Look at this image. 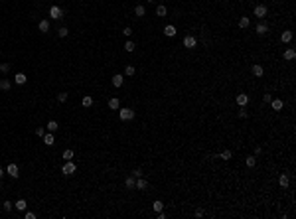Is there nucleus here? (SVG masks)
Wrapping results in <instances>:
<instances>
[{"label": "nucleus", "mask_w": 296, "mask_h": 219, "mask_svg": "<svg viewBox=\"0 0 296 219\" xmlns=\"http://www.w3.org/2000/svg\"><path fill=\"white\" fill-rule=\"evenodd\" d=\"M75 170H77V166L71 162V160H65V164L61 166V174H63V176H73Z\"/></svg>", "instance_id": "f257e3e1"}, {"label": "nucleus", "mask_w": 296, "mask_h": 219, "mask_svg": "<svg viewBox=\"0 0 296 219\" xmlns=\"http://www.w3.org/2000/svg\"><path fill=\"white\" fill-rule=\"evenodd\" d=\"M118 117H121V120H132V119H134V111L124 107V109L118 111Z\"/></svg>", "instance_id": "f03ea898"}, {"label": "nucleus", "mask_w": 296, "mask_h": 219, "mask_svg": "<svg viewBox=\"0 0 296 219\" xmlns=\"http://www.w3.org/2000/svg\"><path fill=\"white\" fill-rule=\"evenodd\" d=\"M253 14H255V16H257V18H261V20H263V18H265V16H267V14H268V8H267V6H265V4H259V6H255V10H253Z\"/></svg>", "instance_id": "7ed1b4c3"}, {"label": "nucleus", "mask_w": 296, "mask_h": 219, "mask_svg": "<svg viewBox=\"0 0 296 219\" xmlns=\"http://www.w3.org/2000/svg\"><path fill=\"white\" fill-rule=\"evenodd\" d=\"M49 16H52L53 20H59L61 16H63V10H61L59 6H52V8H49Z\"/></svg>", "instance_id": "20e7f679"}, {"label": "nucleus", "mask_w": 296, "mask_h": 219, "mask_svg": "<svg viewBox=\"0 0 296 219\" xmlns=\"http://www.w3.org/2000/svg\"><path fill=\"white\" fill-rule=\"evenodd\" d=\"M251 73H253L255 77H263L265 69H263V65H259V63H253V67H251Z\"/></svg>", "instance_id": "39448f33"}, {"label": "nucleus", "mask_w": 296, "mask_h": 219, "mask_svg": "<svg viewBox=\"0 0 296 219\" xmlns=\"http://www.w3.org/2000/svg\"><path fill=\"white\" fill-rule=\"evenodd\" d=\"M6 172H8V176H12V178H18V176H20V170H18V166H16V164H8Z\"/></svg>", "instance_id": "423d86ee"}, {"label": "nucleus", "mask_w": 296, "mask_h": 219, "mask_svg": "<svg viewBox=\"0 0 296 219\" xmlns=\"http://www.w3.org/2000/svg\"><path fill=\"white\" fill-rule=\"evenodd\" d=\"M196 38H193V36H186V38H184V48H196Z\"/></svg>", "instance_id": "0eeeda50"}, {"label": "nucleus", "mask_w": 296, "mask_h": 219, "mask_svg": "<svg viewBox=\"0 0 296 219\" xmlns=\"http://www.w3.org/2000/svg\"><path fill=\"white\" fill-rule=\"evenodd\" d=\"M278 184H280V188H284V190H286L288 184H290V178H288V174H280V178H278Z\"/></svg>", "instance_id": "6e6552de"}, {"label": "nucleus", "mask_w": 296, "mask_h": 219, "mask_svg": "<svg viewBox=\"0 0 296 219\" xmlns=\"http://www.w3.org/2000/svg\"><path fill=\"white\" fill-rule=\"evenodd\" d=\"M247 103H249V95H245V93H239V95H237V105H239V107H245Z\"/></svg>", "instance_id": "1a4fd4ad"}, {"label": "nucleus", "mask_w": 296, "mask_h": 219, "mask_svg": "<svg viewBox=\"0 0 296 219\" xmlns=\"http://www.w3.org/2000/svg\"><path fill=\"white\" fill-rule=\"evenodd\" d=\"M176 32H178V30H176V26H172V24H168L164 28V36H168V38H174Z\"/></svg>", "instance_id": "9d476101"}, {"label": "nucleus", "mask_w": 296, "mask_h": 219, "mask_svg": "<svg viewBox=\"0 0 296 219\" xmlns=\"http://www.w3.org/2000/svg\"><path fill=\"white\" fill-rule=\"evenodd\" d=\"M43 142H46L47 146H53V144H55V138H53V132H46V134H43Z\"/></svg>", "instance_id": "9b49d317"}, {"label": "nucleus", "mask_w": 296, "mask_h": 219, "mask_svg": "<svg viewBox=\"0 0 296 219\" xmlns=\"http://www.w3.org/2000/svg\"><path fill=\"white\" fill-rule=\"evenodd\" d=\"M134 188H136V190H146V188H148V182H146L144 178H136V184H134Z\"/></svg>", "instance_id": "f8f14e48"}, {"label": "nucleus", "mask_w": 296, "mask_h": 219, "mask_svg": "<svg viewBox=\"0 0 296 219\" xmlns=\"http://www.w3.org/2000/svg\"><path fill=\"white\" fill-rule=\"evenodd\" d=\"M255 32L259 34V36H263V34L268 32V26L265 24V22H261V24H257V28H255Z\"/></svg>", "instance_id": "ddd939ff"}, {"label": "nucleus", "mask_w": 296, "mask_h": 219, "mask_svg": "<svg viewBox=\"0 0 296 219\" xmlns=\"http://www.w3.org/2000/svg\"><path fill=\"white\" fill-rule=\"evenodd\" d=\"M111 83H113L115 87H122V83H124V77H122V75H113Z\"/></svg>", "instance_id": "4468645a"}, {"label": "nucleus", "mask_w": 296, "mask_h": 219, "mask_svg": "<svg viewBox=\"0 0 296 219\" xmlns=\"http://www.w3.org/2000/svg\"><path fill=\"white\" fill-rule=\"evenodd\" d=\"M280 42H282V43L292 42V32H288V30H286V32H282V34H280Z\"/></svg>", "instance_id": "2eb2a0df"}, {"label": "nucleus", "mask_w": 296, "mask_h": 219, "mask_svg": "<svg viewBox=\"0 0 296 219\" xmlns=\"http://www.w3.org/2000/svg\"><path fill=\"white\" fill-rule=\"evenodd\" d=\"M249 24H251V20L247 18V16H241V18H239V28H241V30L249 28Z\"/></svg>", "instance_id": "dca6fc26"}, {"label": "nucleus", "mask_w": 296, "mask_h": 219, "mask_svg": "<svg viewBox=\"0 0 296 219\" xmlns=\"http://www.w3.org/2000/svg\"><path fill=\"white\" fill-rule=\"evenodd\" d=\"M38 28H40V32H42V34H47V32H49V22H47V20H42Z\"/></svg>", "instance_id": "f3484780"}, {"label": "nucleus", "mask_w": 296, "mask_h": 219, "mask_svg": "<svg viewBox=\"0 0 296 219\" xmlns=\"http://www.w3.org/2000/svg\"><path fill=\"white\" fill-rule=\"evenodd\" d=\"M14 79H16V85H24V83L28 81V77L24 75V73H16V77H14Z\"/></svg>", "instance_id": "a211bd4d"}, {"label": "nucleus", "mask_w": 296, "mask_h": 219, "mask_svg": "<svg viewBox=\"0 0 296 219\" xmlns=\"http://www.w3.org/2000/svg\"><path fill=\"white\" fill-rule=\"evenodd\" d=\"M231 156H233V152H231V150H223V152L217 154V158H221V160H231Z\"/></svg>", "instance_id": "6ab92c4d"}, {"label": "nucleus", "mask_w": 296, "mask_h": 219, "mask_svg": "<svg viewBox=\"0 0 296 219\" xmlns=\"http://www.w3.org/2000/svg\"><path fill=\"white\" fill-rule=\"evenodd\" d=\"M57 129H59L57 120H49V123H47V132H55Z\"/></svg>", "instance_id": "aec40b11"}, {"label": "nucleus", "mask_w": 296, "mask_h": 219, "mask_svg": "<svg viewBox=\"0 0 296 219\" xmlns=\"http://www.w3.org/2000/svg\"><path fill=\"white\" fill-rule=\"evenodd\" d=\"M81 103H83V107H85V109H89V107L93 105V97H91V95H85Z\"/></svg>", "instance_id": "412c9836"}, {"label": "nucleus", "mask_w": 296, "mask_h": 219, "mask_svg": "<svg viewBox=\"0 0 296 219\" xmlns=\"http://www.w3.org/2000/svg\"><path fill=\"white\" fill-rule=\"evenodd\" d=\"M118 107H121V103H118V99H109V109H113V111H117Z\"/></svg>", "instance_id": "4be33fe9"}, {"label": "nucleus", "mask_w": 296, "mask_h": 219, "mask_svg": "<svg viewBox=\"0 0 296 219\" xmlns=\"http://www.w3.org/2000/svg\"><path fill=\"white\" fill-rule=\"evenodd\" d=\"M271 105H273V109H274V111H280L282 107H284V103H282L280 99H274V101H271Z\"/></svg>", "instance_id": "5701e85b"}, {"label": "nucleus", "mask_w": 296, "mask_h": 219, "mask_svg": "<svg viewBox=\"0 0 296 219\" xmlns=\"http://www.w3.org/2000/svg\"><path fill=\"white\" fill-rule=\"evenodd\" d=\"M134 14H136V16H140V18H142V16H146V8H144L142 4H138L136 8H134Z\"/></svg>", "instance_id": "b1692460"}, {"label": "nucleus", "mask_w": 296, "mask_h": 219, "mask_svg": "<svg viewBox=\"0 0 296 219\" xmlns=\"http://www.w3.org/2000/svg\"><path fill=\"white\" fill-rule=\"evenodd\" d=\"M166 12H168V10H166V6H156V16H158V18H162V16H166Z\"/></svg>", "instance_id": "393cba45"}, {"label": "nucleus", "mask_w": 296, "mask_h": 219, "mask_svg": "<svg viewBox=\"0 0 296 219\" xmlns=\"http://www.w3.org/2000/svg\"><path fill=\"white\" fill-rule=\"evenodd\" d=\"M152 209H154L156 213H158V211H162V209H164V203H162L160 200H156L154 203H152Z\"/></svg>", "instance_id": "a878e982"}, {"label": "nucleus", "mask_w": 296, "mask_h": 219, "mask_svg": "<svg viewBox=\"0 0 296 219\" xmlns=\"http://www.w3.org/2000/svg\"><path fill=\"white\" fill-rule=\"evenodd\" d=\"M294 57H296V52H294V49H286V52H284V59H288V61H292Z\"/></svg>", "instance_id": "bb28decb"}, {"label": "nucleus", "mask_w": 296, "mask_h": 219, "mask_svg": "<svg viewBox=\"0 0 296 219\" xmlns=\"http://www.w3.org/2000/svg\"><path fill=\"white\" fill-rule=\"evenodd\" d=\"M134 184H136V178H134V176H130V178L124 180V186H127V188H134Z\"/></svg>", "instance_id": "cd10ccee"}, {"label": "nucleus", "mask_w": 296, "mask_h": 219, "mask_svg": "<svg viewBox=\"0 0 296 219\" xmlns=\"http://www.w3.org/2000/svg\"><path fill=\"white\" fill-rule=\"evenodd\" d=\"M26 207H28V203H26L24 200H18V201H16V209H18V211H24Z\"/></svg>", "instance_id": "c85d7f7f"}, {"label": "nucleus", "mask_w": 296, "mask_h": 219, "mask_svg": "<svg viewBox=\"0 0 296 219\" xmlns=\"http://www.w3.org/2000/svg\"><path fill=\"white\" fill-rule=\"evenodd\" d=\"M0 89H2V91H8L10 89V81H8V79H0Z\"/></svg>", "instance_id": "c756f323"}, {"label": "nucleus", "mask_w": 296, "mask_h": 219, "mask_svg": "<svg viewBox=\"0 0 296 219\" xmlns=\"http://www.w3.org/2000/svg\"><path fill=\"white\" fill-rule=\"evenodd\" d=\"M134 71H136V69H134L132 65H127V67H124V75H128V77L134 75Z\"/></svg>", "instance_id": "7c9ffc66"}, {"label": "nucleus", "mask_w": 296, "mask_h": 219, "mask_svg": "<svg viewBox=\"0 0 296 219\" xmlns=\"http://www.w3.org/2000/svg\"><path fill=\"white\" fill-rule=\"evenodd\" d=\"M245 164H247V166H249V168H253L255 164H257V158H255V156H249V158H247V160H245Z\"/></svg>", "instance_id": "2f4dec72"}, {"label": "nucleus", "mask_w": 296, "mask_h": 219, "mask_svg": "<svg viewBox=\"0 0 296 219\" xmlns=\"http://www.w3.org/2000/svg\"><path fill=\"white\" fill-rule=\"evenodd\" d=\"M134 48H136V46H134V42H127V43H124V49H127L128 53L134 52Z\"/></svg>", "instance_id": "473e14b6"}, {"label": "nucleus", "mask_w": 296, "mask_h": 219, "mask_svg": "<svg viewBox=\"0 0 296 219\" xmlns=\"http://www.w3.org/2000/svg\"><path fill=\"white\" fill-rule=\"evenodd\" d=\"M67 34H69V30H67V28H59V30H57V36H59V38H65Z\"/></svg>", "instance_id": "72a5a7b5"}, {"label": "nucleus", "mask_w": 296, "mask_h": 219, "mask_svg": "<svg viewBox=\"0 0 296 219\" xmlns=\"http://www.w3.org/2000/svg\"><path fill=\"white\" fill-rule=\"evenodd\" d=\"M63 160H73V150H65L63 152Z\"/></svg>", "instance_id": "f704fd0d"}, {"label": "nucleus", "mask_w": 296, "mask_h": 219, "mask_svg": "<svg viewBox=\"0 0 296 219\" xmlns=\"http://www.w3.org/2000/svg\"><path fill=\"white\" fill-rule=\"evenodd\" d=\"M0 71H2V73H8L10 71V63H0Z\"/></svg>", "instance_id": "c9c22d12"}, {"label": "nucleus", "mask_w": 296, "mask_h": 219, "mask_svg": "<svg viewBox=\"0 0 296 219\" xmlns=\"http://www.w3.org/2000/svg\"><path fill=\"white\" fill-rule=\"evenodd\" d=\"M2 205H4V209H6V211H12V207H14V203H12V201H4Z\"/></svg>", "instance_id": "e433bc0d"}, {"label": "nucleus", "mask_w": 296, "mask_h": 219, "mask_svg": "<svg viewBox=\"0 0 296 219\" xmlns=\"http://www.w3.org/2000/svg\"><path fill=\"white\" fill-rule=\"evenodd\" d=\"M57 101H59V103H65L67 101V93H59V95H57Z\"/></svg>", "instance_id": "4c0bfd02"}, {"label": "nucleus", "mask_w": 296, "mask_h": 219, "mask_svg": "<svg viewBox=\"0 0 296 219\" xmlns=\"http://www.w3.org/2000/svg\"><path fill=\"white\" fill-rule=\"evenodd\" d=\"M132 176H134V178H142V170H140V168L132 170Z\"/></svg>", "instance_id": "58836bf2"}, {"label": "nucleus", "mask_w": 296, "mask_h": 219, "mask_svg": "<svg viewBox=\"0 0 296 219\" xmlns=\"http://www.w3.org/2000/svg\"><path fill=\"white\" fill-rule=\"evenodd\" d=\"M36 134H38V136H43V134H46V129H43V126H38V129H36Z\"/></svg>", "instance_id": "ea45409f"}, {"label": "nucleus", "mask_w": 296, "mask_h": 219, "mask_svg": "<svg viewBox=\"0 0 296 219\" xmlns=\"http://www.w3.org/2000/svg\"><path fill=\"white\" fill-rule=\"evenodd\" d=\"M122 34H124V36H127V38H128V36H130V34H132V30H130V28H124V30H122Z\"/></svg>", "instance_id": "a19ab883"}, {"label": "nucleus", "mask_w": 296, "mask_h": 219, "mask_svg": "<svg viewBox=\"0 0 296 219\" xmlns=\"http://www.w3.org/2000/svg\"><path fill=\"white\" fill-rule=\"evenodd\" d=\"M26 219H36V213H32V211H28V213H26Z\"/></svg>", "instance_id": "79ce46f5"}, {"label": "nucleus", "mask_w": 296, "mask_h": 219, "mask_svg": "<svg viewBox=\"0 0 296 219\" xmlns=\"http://www.w3.org/2000/svg\"><path fill=\"white\" fill-rule=\"evenodd\" d=\"M263 101H265V103H271V101H273V97H271V95H265Z\"/></svg>", "instance_id": "37998d69"}, {"label": "nucleus", "mask_w": 296, "mask_h": 219, "mask_svg": "<svg viewBox=\"0 0 296 219\" xmlns=\"http://www.w3.org/2000/svg\"><path fill=\"white\" fill-rule=\"evenodd\" d=\"M2 176H4V170H2V166H0V180H2Z\"/></svg>", "instance_id": "c03bdc74"}, {"label": "nucleus", "mask_w": 296, "mask_h": 219, "mask_svg": "<svg viewBox=\"0 0 296 219\" xmlns=\"http://www.w3.org/2000/svg\"><path fill=\"white\" fill-rule=\"evenodd\" d=\"M146 2H154V0H146Z\"/></svg>", "instance_id": "a18cd8bd"}]
</instances>
